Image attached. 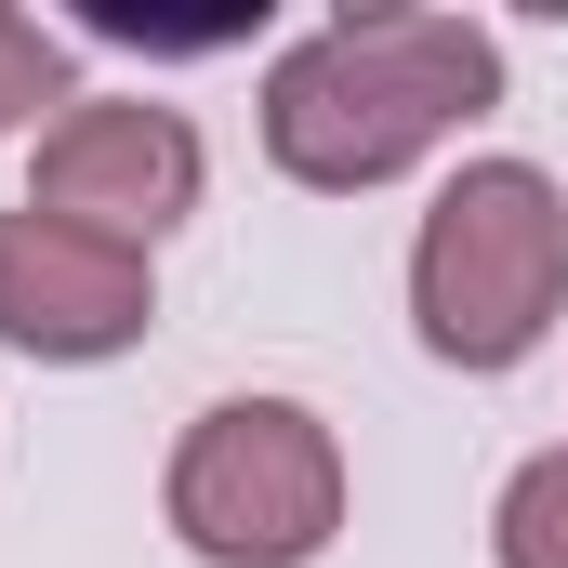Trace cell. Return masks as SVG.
Listing matches in <instances>:
<instances>
[{"instance_id": "cell-1", "label": "cell", "mask_w": 568, "mask_h": 568, "mask_svg": "<svg viewBox=\"0 0 568 568\" xmlns=\"http://www.w3.org/2000/svg\"><path fill=\"white\" fill-rule=\"evenodd\" d=\"M503 106V40L476 13H331L265 67V159L317 199L397 185L410 159Z\"/></svg>"}, {"instance_id": "cell-2", "label": "cell", "mask_w": 568, "mask_h": 568, "mask_svg": "<svg viewBox=\"0 0 568 568\" xmlns=\"http://www.w3.org/2000/svg\"><path fill=\"white\" fill-rule=\"evenodd\" d=\"M568 317V199L529 159H463L410 239V331L449 371H516Z\"/></svg>"}, {"instance_id": "cell-3", "label": "cell", "mask_w": 568, "mask_h": 568, "mask_svg": "<svg viewBox=\"0 0 568 568\" xmlns=\"http://www.w3.org/2000/svg\"><path fill=\"white\" fill-rule=\"evenodd\" d=\"M159 516L212 568H304L344 529V436L304 397H212L159 476Z\"/></svg>"}, {"instance_id": "cell-4", "label": "cell", "mask_w": 568, "mask_h": 568, "mask_svg": "<svg viewBox=\"0 0 568 568\" xmlns=\"http://www.w3.org/2000/svg\"><path fill=\"white\" fill-rule=\"evenodd\" d=\"M212 185V145L185 106H145V93H80L40 159H27V212L80 225V239H120V252H159Z\"/></svg>"}, {"instance_id": "cell-5", "label": "cell", "mask_w": 568, "mask_h": 568, "mask_svg": "<svg viewBox=\"0 0 568 568\" xmlns=\"http://www.w3.org/2000/svg\"><path fill=\"white\" fill-rule=\"evenodd\" d=\"M159 331V278L120 239H80L53 212H0V344L13 357H53V371H93V357H133Z\"/></svg>"}, {"instance_id": "cell-6", "label": "cell", "mask_w": 568, "mask_h": 568, "mask_svg": "<svg viewBox=\"0 0 568 568\" xmlns=\"http://www.w3.org/2000/svg\"><path fill=\"white\" fill-rule=\"evenodd\" d=\"M489 556L503 568H568V449L516 463L503 503H489Z\"/></svg>"}, {"instance_id": "cell-7", "label": "cell", "mask_w": 568, "mask_h": 568, "mask_svg": "<svg viewBox=\"0 0 568 568\" xmlns=\"http://www.w3.org/2000/svg\"><path fill=\"white\" fill-rule=\"evenodd\" d=\"M40 106L67 120V106H80V67H67V40H53L40 13H13V0H0V133H27Z\"/></svg>"}]
</instances>
